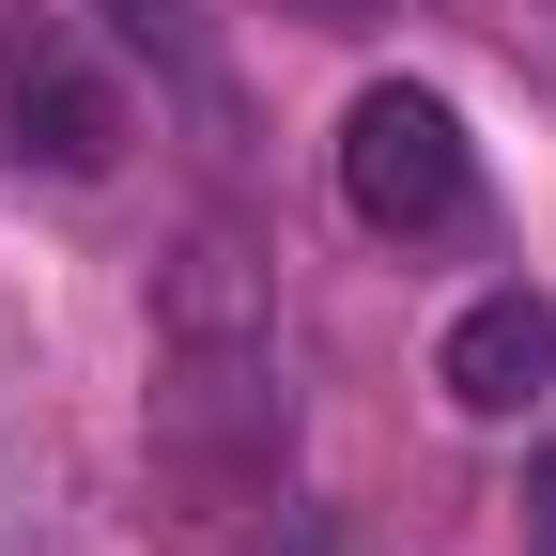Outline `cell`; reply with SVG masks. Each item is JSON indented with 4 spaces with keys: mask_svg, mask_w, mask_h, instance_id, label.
I'll use <instances>...</instances> for the list:
<instances>
[{
    "mask_svg": "<svg viewBox=\"0 0 556 556\" xmlns=\"http://www.w3.org/2000/svg\"><path fill=\"white\" fill-rule=\"evenodd\" d=\"M340 201H356V232L387 248H433L479 217V139L433 78H371L356 109H340Z\"/></svg>",
    "mask_w": 556,
    "mask_h": 556,
    "instance_id": "obj_1",
    "label": "cell"
},
{
    "mask_svg": "<svg viewBox=\"0 0 556 556\" xmlns=\"http://www.w3.org/2000/svg\"><path fill=\"white\" fill-rule=\"evenodd\" d=\"M0 124H16V155H47L62 186H109L124 170V78L62 16H31L16 47H0Z\"/></svg>",
    "mask_w": 556,
    "mask_h": 556,
    "instance_id": "obj_2",
    "label": "cell"
},
{
    "mask_svg": "<svg viewBox=\"0 0 556 556\" xmlns=\"http://www.w3.org/2000/svg\"><path fill=\"white\" fill-rule=\"evenodd\" d=\"M433 387L464 417H526L556 387V294H526V278H495V294H464L448 340H433Z\"/></svg>",
    "mask_w": 556,
    "mask_h": 556,
    "instance_id": "obj_3",
    "label": "cell"
},
{
    "mask_svg": "<svg viewBox=\"0 0 556 556\" xmlns=\"http://www.w3.org/2000/svg\"><path fill=\"white\" fill-rule=\"evenodd\" d=\"M109 31H124V47H170V31H186V0H109Z\"/></svg>",
    "mask_w": 556,
    "mask_h": 556,
    "instance_id": "obj_4",
    "label": "cell"
},
{
    "mask_svg": "<svg viewBox=\"0 0 556 556\" xmlns=\"http://www.w3.org/2000/svg\"><path fill=\"white\" fill-rule=\"evenodd\" d=\"M526 526H541V556H556V448L526 464Z\"/></svg>",
    "mask_w": 556,
    "mask_h": 556,
    "instance_id": "obj_5",
    "label": "cell"
}]
</instances>
